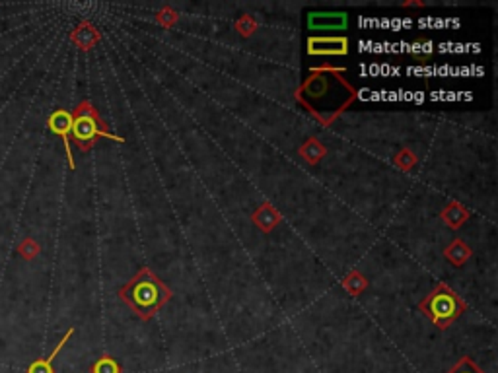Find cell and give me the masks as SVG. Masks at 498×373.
Wrapping results in <instances>:
<instances>
[{"label":"cell","instance_id":"cell-1","mask_svg":"<svg viewBox=\"0 0 498 373\" xmlns=\"http://www.w3.org/2000/svg\"><path fill=\"white\" fill-rule=\"evenodd\" d=\"M171 298L173 291L150 267H142L119 290L121 301L144 323L150 321Z\"/></svg>","mask_w":498,"mask_h":373},{"label":"cell","instance_id":"cell-2","mask_svg":"<svg viewBox=\"0 0 498 373\" xmlns=\"http://www.w3.org/2000/svg\"><path fill=\"white\" fill-rule=\"evenodd\" d=\"M70 117H72L70 140L75 142V146L80 152H90L96 146L97 138H109V140L119 142V144L125 142L119 135L109 130L107 123L99 117V113L90 99H82L76 105Z\"/></svg>","mask_w":498,"mask_h":373},{"label":"cell","instance_id":"cell-3","mask_svg":"<svg viewBox=\"0 0 498 373\" xmlns=\"http://www.w3.org/2000/svg\"><path fill=\"white\" fill-rule=\"evenodd\" d=\"M418 311L431 319L432 325H436L440 330H446L452 323L461 317L463 311H467V304L455 294L448 284L440 282L436 288L418 304Z\"/></svg>","mask_w":498,"mask_h":373},{"label":"cell","instance_id":"cell-4","mask_svg":"<svg viewBox=\"0 0 498 373\" xmlns=\"http://www.w3.org/2000/svg\"><path fill=\"white\" fill-rule=\"evenodd\" d=\"M342 68L337 67H313L310 68V76L305 78L302 86L294 91V99L298 104L304 105L305 111L313 105V101H320L331 90V80L341 72Z\"/></svg>","mask_w":498,"mask_h":373},{"label":"cell","instance_id":"cell-5","mask_svg":"<svg viewBox=\"0 0 498 373\" xmlns=\"http://www.w3.org/2000/svg\"><path fill=\"white\" fill-rule=\"evenodd\" d=\"M349 51V39L345 35H315L308 39V55L313 57H345Z\"/></svg>","mask_w":498,"mask_h":373},{"label":"cell","instance_id":"cell-6","mask_svg":"<svg viewBox=\"0 0 498 373\" xmlns=\"http://www.w3.org/2000/svg\"><path fill=\"white\" fill-rule=\"evenodd\" d=\"M47 125L51 128V133H55L57 136L63 138V144H65V152H67L68 167L75 169V156H72V150H70V127H72V117L67 109H57L55 113H51V117L47 121Z\"/></svg>","mask_w":498,"mask_h":373},{"label":"cell","instance_id":"cell-7","mask_svg":"<svg viewBox=\"0 0 498 373\" xmlns=\"http://www.w3.org/2000/svg\"><path fill=\"white\" fill-rule=\"evenodd\" d=\"M349 26L345 12H312L308 16V28L313 31H342Z\"/></svg>","mask_w":498,"mask_h":373},{"label":"cell","instance_id":"cell-8","mask_svg":"<svg viewBox=\"0 0 498 373\" xmlns=\"http://www.w3.org/2000/svg\"><path fill=\"white\" fill-rule=\"evenodd\" d=\"M251 222L255 228H259L261 232H273L276 226L283 222V214L271 204V202H261L257 208L253 210Z\"/></svg>","mask_w":498,"mask_h":373},{"label":"cell","instance_id":"cell-9","mask_svg":"<svg viewBox=\"0 0 498 373\" xmlns=\"http://www.w3.org/2000/svg\"><path fill=\"white\" fill-rule=\"evenodd\" d=\"M70 41L75 43L80 51H90L92 47H96L102 41V31L88 20H84L76 26L70 33Z\"/></svg>","mask_w":498,"mask_h":373},{"label":"cell","instance_id":"cell-10","mask_svg":"<svg viewBox=\"0 0 498 373\" xmlns=\"http://www.w3.org/2000/svg\"><path fill=\"white\" fill-rule=\"evenodd\" d=\"M440 218H442V222H444L450 230H460L461 226L465 224L469 218H471V212H469L461 202L452 201L448 202L446 206L442 208Z\"/></svg>","mask_w":498,"mask_h":373},{"label":"cell","instance_id":"cell-11","mask_svg":"<svg viewBox=\"0 0 498 373\" xmlns=\"http://www.w3.org/2000/svg\"><path fill=\"white\" fill-rule=\"evenodd\" d=\"M75 335V328L70 327L65 333V336L60 338L59 340V344L55 346V350L47 356V358H43V360H36V362H31V366L28 367V373H55V369H53V362H55V358L59 356V352L65 348V344L70 340V336Z\"/></svg>","mask_w":498,"mask_h":373},{"label":"cell","instance_id":"cell-12","mask_svg":"<svg viewBox=\"0 0 498 373\" xmlns=\"http://www.w3.org/2000/svg\"><path fill=\"white\" fill-rule=\"evenodd\" d=\"M298 156H302V160H304L305 164L318 165L323 157L328 156V148L321 144L320 138L312 136V138H308V140L298 148Z\"/></svg>","mask_w":498,"mask_h":373},{"label":"cell","instance_id":"cell-13","mask_svg":"<svg viewBox=\"0 0 498 373\" xmlns=\"http://www.w3.org/2000/svg\"><path fill=\"white\" fill-rule=\"evenodd\" d=\"M444 257H446V261L452 262L454 267H463V265L473 257V249H471L463 239L455 238L454 241L444 249Z\"/></svg>","mask_w":498,"mask_h":373},{"label":"cell","instance_id":"cell-14","mask_svg":"<svg viewBox=\"0 0 498 373\" xmlns=\"http://www.w3.org/2000/svg\"><path fill=\"white\" fill-rule=\"evenodd\" d=\"M341 286L349 291L350 296L358 298V296L364 294L366 288H368V278H366L360 270H350L349 274L341 280Z\"/></svg>","mask_w":498,"mask_h":373},{"label":"cell","instance_id":"cell-15","mask_svg":"<svg viewBox=\"0 0 498 373\" xmlns=\"http://www.w3.org/2000/svg\"><path fill=\"white\" fill-rule=\"evenodd\" d=\"M123 369H121L119 362L113 358V356H109V354H104V356H99V358L92 364V367H90V373H121Z\"/></svg>","mask_w":498,"mask_h":373},{"label":"cell","instance_id":"cell-16","mask_svg":"<svg viewBox=\"0 0 498 373\" xmlns=\"http://www.w3.org/2000/svg\"><path fill=\"white\" fill-rule=\"evenodd\" d=\"M416 162H418V156L411 148L399 150L394 156V165L401 172H411L416 165Z\"/></svg>","mask_w":498,"mask_h":373},{"label":"cell","instance_id":"cell-17","mask_svg":"<svg viewBox=\"0 0 498 373\" xmlns=\"http://www.w3.org/2000/svg\"><path fill=\"white\" fill-rule=\"evenodd\" d=\"M234 28H236V31H238L242 38L247 39V38H251L253 33L259 30V22L255 20V16L244 14V16H239L238 20L234 22Z\"/></svg>","mask_w":498,"mask_h":373},{"label":"cell","instance_id":"cell-18","mask_svg":"<svg viewBox=\"0 0 498 373\" xmlns=\"http://www.w3.org/2000/svg\"><path fill=\"white\" fill-rule=\"evenodd\" d=\"M434 52V47H432L431 39H421V41H415L411 45V57L416 60H428Z\"/></svg>","mask_w":498,"mask_h":373},{"label":"cell","instance_id":"cell-19","mask_svg":"<svg viewBox=\"0 0 498 373\" xmlns=\"http://www.w3.org/2000/svg\"><path fill=\"white\" fill-rule=\"evenodd\" d=\"M156 22L160 23L162 28H166V30H170V28H173V26L179 22V12L178 10H173L171 6H162L156 12Z\"/></svg>","mask_w":498,"mask_h":373},{"label":"cell","instance_id":"cell-20","mask_svg":"<svg viewBox=\"0 0 498 373\" xmlns=\"http://www.w3.org/2000/svg\"><path fill=\"white\" fill-rule=\"evenodd\" d=\"M18 253L22 255L23 261H33L39 253H41V245L33 238H26L18 245Z\"/></svg>","mask_w":498,"mask_h":373},{"label":"cell","instance_id":"cell-21","mask_svg":"<svg viewBox=\"0 0 498 373\" xmlns=\"http://www.w3.org/2000/svg\"><path fill=\"white\" fill-rule=\"evenodd\" d=\"M448 373H485V372L481 369V367L477 366L475 362L469 358V356H465V358H461Z\"/></svg>","mask_w":498,"mask_h":373},{"label":"cell","instance_id":"cell-22","mask_svg":"<svg viewBox=\"0 0 498 373\" xmlns=\"http://www.w3.org/2000/svg\"><path fill=\"white\" fill-rule=\"evenodd\" d=\"M403 8H411V6H416V8H423L424 2H421V0H405V2H401Z\"/></svg>","mask_w":498,"mask_h":373}]
</instances>
